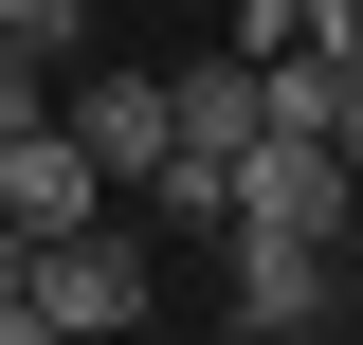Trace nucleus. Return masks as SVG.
I'll use <instances>...</instances> for the list:
<instances>
[{"label": "nucleus", "instance_id": "nucleus-7", "mask_svg": "<svg viewBox=\"0 0 363 345\" xmlns=\"http://www.w3.org/2000/svg\"><path fill=\"white\" fill-rule=\"evenodd\" d=\"M0 327L37 345V236H18V218H0Z\"/></svg>", "mask_w": 363, "mask_h": 345}, {"label": "nucleus", "instance_id": "nucleus-3", "mask_svg": "<svg viewBox=\"0 0 363 345\" xmlns=\"http://www.w3.org/2000/svg\"><path fill=\"white\" fill-rule=\"evenodd\" d=\"M55 109H73V146L91 164H109V200H145V182H164V73H128V55H73V91H55Z\"/></svg>", "mask_w": 363, "mask_h": 345}, {"label": "nucleus", "instance_id": "nucleus-1", "mask_svg": "<svg viewBox=\"0 0 363 345\" xmlns=\"http://www.w3.org/2000/svg\"><path fill=\"white\" fill-rule=\"evenodd\" d=\"M345 218H363V182H345L327 128H255L236 146V218L218 236H327V255H345Z\"/></svg>", "mask_w": 363, "mask_h": 345}, {"label": "nucleus", "instance_id": "nucleus-9", "mask_svg": "<svg viewBox=\"0 0 363 345\" xmlns=\"http://www.w3.org/2000/svg\"><path fill=\"white\" fill-rule=\"evenodd\" d=\"M327 146H345V182H363V73H345V128H327Z\"/></svg>", "mask_w": 363, "mask_h": 345}, {"label": "nucleus", "instance_id": "nucleus-6", "mask_svg": "<svg viewBox=\"0 0 363 345\" xmlns=\"http://www.w3.org/2000/svg\"><path fill=\"white\" fill-rule=\"evenodd\" d=\"M0 37H18V55H55V73H73V55H91V0H0Z\"/></svg>", "mask_w": 363, "mask_h": 345}, {"label": "nucleus", "instance_id": "nucleus-5", "mask_svg": "<svg viewBox=\"0 0 363 345\" xmlns=\"http://www.w3.org/2000/svg\"><path fill=\"white\" fill-rule=\"evenodd\" d=\"M0 218H18V236H73V218H109V164L73 146V109L0 128Z\"/></svg>", "mask_w": 363, "mask_h": 345}, {"label": "nucleus", "instance_id": "nucleus-4", "mask_svg": "<svg viewBox=\"0 0 363 345\" xmlns=\"http://www.w3.org/2000/svg\"><path fill=\"white\" fill-rule=\"evenodd\" d=\"M327 309H345V255H327V236H236V291H218L236 345H309Z\"/></svg>", "mask_w": 363, "mask_h": 345}, {"label": "nucleus", "instance_id": "nucleus-8", "mask_svg": "<svg viewBox=\"0 0 363 345\" xmlns=\"http://www.w3.org/2000/svg\"><path fill=\"white\" fill-rule=\"evenodd\" d=\"M37 109H55V55H18V37H0V128H37Z\"/></svg>", "mask_w": 363, "mask_h": 345}, {"label": "nucleus", "instance_id": "nucleus-2", "mask_svg": "<svg viewBox=\"0 0 363 345\" xmlns=\"http://www.w3.org/2000/svg\"><path fill=\"white\" fill-rule=\"evenodd\" d=\"M145 309H164V273H145V236H128V218H73V236H37V327L109 345V327H145Z\"/></svg>", "mask_w": 363, "mask_h": 345}]
</instances>
